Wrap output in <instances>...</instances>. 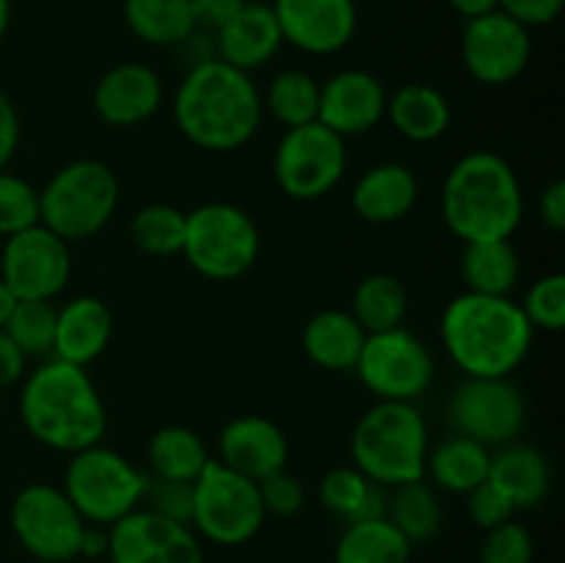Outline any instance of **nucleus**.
<instances>
[{
    "mask_svg": "<svg viewBox=\"0 0 565 563\" xmlns=\"http://www.w3.org/2000/svg\"><path fill=\"white\" fill-rule=\"evenodd\" d=\"M259 486V500H263L265 517H279V519H292L303 511V502H307V491L303 484L292 472L279 469V472L268 475V478L257 480Z\"/></svg>",
    "mask_w": 565,
    "mask_h": 563,
    "instance_id": "42",
    "label": "nucleus"
},
{
    "mask_svg": "<svg viewBox=\"0 0 565 563\" xmlns=\"http://www.w3.org/2000/svg\"><path fill=\"white\" fill-rule=\"evenodd\" d=\"M174 121L182 136L207 152H235L263 125V94L248 72L207 59L185 72L174 92Z\"/></svg>",
    "mask_w": 565,
    "mask_h": 563,
    "instance_id": "1",
    "label": "nucleus"
},
{
    "mask_svg": "<svg viewBox=\"0 0 565 563\" xmlns=\"http://www.w3.org/2000/svg\"><path fill=\"white\" fill-rule=\"evenodd\" d=\"M519 276H522V259L513 241L463 243L461 279L467 293L511 296L519 285Z\"/></svg>",
    "mask_w": 565,
    "mask_h": 563,
    "instance_id": "28",
    "label": "nucleus"
},
{
    "mask_svg": "<svg viewBox=\"0 0 565 563\" xmlns=\"http://www.w3.org/2000/svg\"><path fill=\"white\" fill-rule=\"evenodd\" d=\"M263 237L243 208L230 202H207L185 213L182 257L204 279L232 282L257 265Z\"/></svg>",
    "mask_w": 565,
    "mask_h": 563,
    "instance_id": "8",
    "label": "nucleus"
},
{
    "mask_svg": "<svg viewBox=\"0 0 565 563\" xmlns=\"http://www.w3.org/2000/svg\"><path fill=\"white\" fill-rule=\"evenodd\" d=\"M367 331L345 309H320L301 331V348L309 362L323 370H353Z\"/></svg>",
    "mask_w": 565,
    "mask_h": 563,
    "instance_id": "25",
    "label": "nucleus"
},
{
    "mask_svg": "<svg viewBox=\"0 0 565 563\" xmlns=\"http://www.w3.org/2000/svg\"><path fill=\"white\" fill-rule=\"evenodd\" d=\"M414 544L390 522L362 519L348 522L334 546V563H412Z\"/></svg>",
    "mask_w": 565,
    "mask_h": 563,
    "instance_id": "31",
    "label": "nucleus"
},
{
    "mask_svg": "<svg viewBox=\"0 0 565 563\" xmlns=\"http://www.w3.org/2000/svg\"><path fill=\"white\" fill-rule=\"evenodd\" d=\"M419 199V180L406 163H379L364 171L351 191L353 213L367 224H395Z\"/></svg>",
    "mask_w": 565,
    "mask_h": 563,
    "instance_id": "23",
    "label": "nucleus"
},
{
    "mask_svg": "<svg viewBox=\"0 0 565 563\" xmlns=\"http://www.w3.org/2000/svg\"><path fill=\"white\" fill-rule=\"evenodd\" d=\"M149 475L103 442L72 453L64 469V495L86 524L110 528L141 508Z\"/></svg>",
    "mask_w": 565,
    "mask_h": 563,
    "instance_id": "7",
    "label": "nucleus"
},
{
    "mask_svg": "<svg viewBox=\"0 0 565 563\" xmlns=\"http://www.w3.org/2000/svg\"><path fill=\"white\" fill-rule=\"evenodd\" d=\"M320 83L303 70H285L268 83L263 110H268L285 130L318 121Z\"/></svg>",
    "mask_w": 565,
    "mask_h": 563,
    "instance_id": "35",
    "label": "nucleus"
},
{
    "mask_svg": "<svg viewBox=\"0 0 565 563\" xmlns=\"http://www.w3.org/2000/svg\"><path fill=\"white\" fill-rule=\"evenodd\" d=\"M348 171L345 138L320 121L285 130L274 152V177L296 202H315L334 191Z\"/></svg>",
    "mask_w": 565,
    "mask_h": 563,
    "instance_id": "12",
    "label": "nucleus"
},
{
    "mask_svg": "<svg viewBox=\"0 0 565 563\" xmlns=\"http://www.w3.org/2000/svg\"><path fill=\"white\" fill-rule=\"evenodd\" d=\"M441 219L463 243L511 241L524 221L522 180L502 155H463L441 185Z\"/></svg>",
    "mask_w": 565,
    "mask_h": 563,
    "instance_id": "4",
    "label": "nucleus"
},
{
    "mask_svg": "<svg viewBox=\"0 0 565 563\" xmlns=\"http://www.w3.org/2000/svg\"><path fill=\"white\" fill-rule=\"evenodd\" d=\"M408 312V293L390 274H370L353 290L351 315L367 334L403 326Z\"/></svg>",
    "mask_w": 565,
    "mask_h": 563,
    "instance_id": "33",
    "label": "nucleus"
},
{
    "mask_svg": "<svg viewBox=\"0 0 565 563\" xmlns=\"http://www.w3.org/2000/svg\"><path fill=\"white\" fill-rule=\"evenodd\" d=\"M565 0H500V11L522 22L524 28L552 25L563 14Z\"/></svg>",
    "mask_w": 565,
    "mask_h": 563,
    "instance_id": "44",
    "label": "nucleus"
},
{
    "mask_svg": "<svg viewBox=\"0 0 565 563\" xmlns=\"http://www.w3.org/2000/svg\"><path fill=\"white\" fill-rule=\"evenodd\" d=\"M524 312V318L530 320L535 331H557L565 329V274L555 270V274H546L541 279H535L533 285L524 293V301L519 304Z\"/></svg>",
    "mask_w": 565,
    "mask_h": 563,
    "instance_id": "38",
    "label": "nucleus"
},
{
    "mask_svg": "<svg viewBox=\"0 0 565 563\" xmlns=\"http://www.w3.org/2000/svg\"><path fill=\"white\" fill-rule=\"evenodd\" d=\"M17 147H20V114L9 94L0 88V169L9 166Z\"/></svg>",
    "mask_w": 565,
    "mask_h": 563,
    "instance_id": "46",
    "label": "nucleus"
},
{
    "mask_svg": "<svg viewBox=\"0 0 565 563\" xmlns=\"http://www.w3.org/2000/svg\"><path fill=\"white\" fill-rule=\"evenodd\" d=\"M390 500H386V519L406 535L412 544H423L430 541L441 530V502L434 486L425 480H414V484H403L390 489Z\"/></svg>",
    "mask_w": 565,
    "mask_h": 563,
    "instance_id": "34",
    "label": "nucleus"
},
{
    "mask_svg": "<svg viewBox=\"0 0 565 563\" xmlns=\"http://www.w3.org/2000/svg\"><path fill=\"white\" fill-rule=\"evenodd\" d=\"M17 304H20V298H17L14 290H11V287L0 279V329L9 323V318L14 315Z\"/></svg>",
    "mask_w": 565,
    "mask_h": 563,
    "instance_id": "50",
    "label": "nucleus"
},
{
    "mask_svg": "<svg viewBox=\"0 0 565 563\" xmlns=\"http://www.w3.org/2000/svg\"><path fill=\"white\" fill-rule=\"evenodd\" d=\"M28 357L17 348V342L6 334V329H0V390L17 384V381L25 375Z\"/></svg>",
    "mask_w": 565,
    "mask_h": 563,
    "instance_id": "48",
    "label": "nucleus"
},
{
    "mask_svg": "<svg viewBox=\"0 0 565 563\" xmlns=\"http://www.w3.org/2000/svg\"><path fill=\"white\" fill-rule=\"evenodd\" d=\"M386 116L406 141H439L452 125V108L439 88L428 83H406L386 99Z\"/></svg>",
    "mask_w": 565,
    "mask_h": 563,
    "instance_id": "26",
    "label": "nucleus"
},
{
    "mask_svg": "<svg viewBox=\"0 0 565 563\" xmlns=\"http://www.w3.org/2000/svg\"><path fill=\"white\" fill-rule=\"evenodd\" d=\"M72 276L70 243L36 224L6 237L0 254V279L20 301H53Z\"/></svg>",
    "mask_w": 565,
    "mask_h": 563,
    "instance_id": "14",
    "label": "nucleus"
},
{
    "mask_svg": "<svg viewBox=\"0 0 565 563\" xmlns=\"http://www.w3.org/2000/svg\"><path fill=\"white\" fill-rule=\"evenodd\" d=\"M20 417L39 445L72 456L103 442L108 408L86 368L47 359L22 381Z\"/></svg>",
    "mask_w": 565,
    "mask_h": 563,
    "instance_id": "3",
    "label": "nucleus"
},
{
    "mask_svg": "<svg viewBox=\"0 0 565 563\" xmlns=\"http://www.w3.org/2000/svg\"><path fill=\"white\" fill-rule=\"evenodd\" d=\"M467 517L469 522L478 524L480 530H491L497 524L508 522V519L516 517V508L513 502L497 489L491 480H483L480 486H475L472 491H467Z\"/></svg>",
    "mask_w": 565,
    "mask_h": 563,
    "instance_id": "43",
    "label": "nucleus"
},
{
    "mask_svg": "<svg viewBox=\"0 0 565 563\" xmlns=\"http://www.w3.org/2000/svg\"><path fill=\"white\" fill-rule=\"evenodd\" d=\"M11 533L22 550L42 563H70L81 557L86 522L61 486L31 484L11 502Z\"/></svg>",
    "mask_w": 565,
    "mask_h": 563,
    "instance_id": "10",
    "label": "nucleus"
},
{
    "mask_svg": "<svg viewBox=\"0 0 565 563\" xmlns=\"http://www.w3.org/2000/svg\"><path fill=\"white\" fill-rule=\"evenodd\" d=\"M119 208V180L103 160H72L39 191V224L66 243L99 235Z\"/></svg>",
    "mask_w": 565,
    "mask_h": 563,
    "instance_id": "6",
    "label": "nucleus"
},
{
    "mask_svg": "<svg viewBox=\"0 0 565 563\" xmlns=\"http://www.w3.org/2000/svg\"><path fill=\"white\" fill-rule=\"evenodd\" d=\"M243 6L246 0H191L196 31L202 28V31L218 33Z\"/></svg>",
    "mask_w": 565,
    "mask_h": 563,
    "instance_id": "45",
    "label": "nucleus"
},
{
    "mask_svg": "<svg viewBox=\"0 0 565 563\" xmlns=\"http://www.w3.org/2000/svg\"><path fill=\"white\" fill-rule=\"evenodd\" d=\"M491 450L469 436L450 434L428 450L425 461V478L434 480L436 489L450 495H467L475 486L489 480Z\"/></svg>",
    "mask_w": 565,
    "mask_h": 563,
    "instance_id": "27",
    "label": "nucleus"
},
{
    "mask_svg": "<svg viewBox=\"0 0 565 563\" xmlns=\"http://www.w3.org/2000/svg\"><path fill=\"white\" fill-rule=\"evenodd\" d=\"M125 22L154 47H180L196 33L191 0H125Z\"/></svg>",
    "mask_w": 565,
    "mask_h": 563,
    "instance_id": "32",
    "label": "nucleus"
},
{
    "mask_svg": "<svg viewBox=\"0 0 565 563\" xmlns=\"http://www.w3.org/2000/svg\"><path fill=\"white\" fill-rule=\"evenodd\" d=\"M39 224V191L14 171L0 169V235L11 237Z\"/></svg>",
    "mask_w": 565,
    "mask_h": 563,
    "instance_id": "39",
    "label": "nucleus"
},
{
    "mask_svg": "<svg viewBox=\"0 0 565 563\" xmlns=\"http://www.w3.org/2000/svg\"><path fill=\"white\" fill-rule=\"evenodd\" d=\"M114 334V315L97 296H77L58 307L55 318L53 359L88 368L108 348Z\"/></svg>",
    "mask_w": 565,
    "mask_h": 563,
    "instance_id": "22",
    "label": "nucleus"
},
{
    "mask_svg": "<svg viewBox=\"0 0 565 563\" xmlns=\"http://www.w3.org/2000/svg\"><path fill=\"white\" fill-rule=\"evenodd\" d=\"M163 105V81L138 61H125L105 72L92 94V108L105 125L138 127L152 119Z\"/></svg>",
    "mask_w": 565,
    "mask_h": 563,
    "instance_id": "19",
    "label": "nucleus"
},
{
    "mask_svg": "<svg viewBox=\"0 0 565 563\" xmlns=\"http://www.w3.org/2000/svg\"><path fill=\"white\" fill-rule=\"evenodd\" d=\"M287 456L290 445L285 431L263 414H241L230 419L218 436V461L252 480L285 469Z\"/></svg>",
    "mask_w": 565,
    "mask_h": 563,
    "instance_id": "20",
    "label": "nucleus"
},
{
    "mask_svg": "<svg viewBox=\"0 0 565 563\" xmlns=\"http://www.w3.org/2000/svg\"><path fill=\"white\" fill-rule=\"evenodd\" d=\"M55 318L58 307L53 301H20L3 329L28 359L47 357L53 353Z\"/></svg>",
    "mask_w": 565,
    "mask_h": 563,
    "instance_id": "37",
    "label": "nucleus"
},
{
    "mask_svg": "<svg viewBox=\"0 0 565 563\" xmlns=\"http://www.w3.org/2000/svg\"><path fill=\"white\" fill-rule=\"evenodd\" d=\"M452 6V11L463 17V20H475V17L491 14V11L500 9V0H447Z\"/></svg>",
    "mask_w": 565,
    "mask_h": 563,
    "instance_id": "49",
    "label": "nucleus"
},
{
    "mask_svg": "<svg viewBox=\"0 0 565 563\" xmlns=\"http://www.w3.org/2000/svg\"><path fill=\"white\" fill-rule=\"evenodd\" d=\"M320 502L329 513H334L342 522H362V519L386 517V500L390 489L373 484L356 467H334L320 480Z\"/></svg>",
    "mask_w": 565,
    "mask_h": 563,
    "instance_id": "29",
    "label": "nucleus"
},
{
    "mask_svg": "<svg viewBox=\"0 0 565 563\" xmlns=\"http://www.w3.org/2000/svg\"><path fill=\"white\" fill-rule=\"evenodd\" d=\"M9 25H11V0H0V42H3V36L9 33Z\"/></svg>",
    "mask_w": 565,
    "mask_h": 563,
    "instance_id": "51",
    "label": "nucleus"
},
{
    "mask_svg": "<svg viewBox=\"0 0 565 563\" xmlns=\"http://www.w3.org/2000/svg\"><path fill=\"white\" fill-rule=\"evenodd\" d=\"M489 480L513 502L516 511L541 506L552 489L550 458L533 445L511 442L491 453Z\"/></svg>",
    "mask_w": 565,
    "mask_h": 563,
    "instance_id": "24",
    "label": "nucleus"
},
{
    "mask_svg": "<svg viewBox=\"0 0 565 563\" xmlns=\"http://www.w3.org/2000/svg\"><path fill=\"white\" fill-rule=\"evenodd\" d=\"M384 83L364 70L337 72L320 83L318 121L334 130L337 136L351 138L370 132L386 116Z\"/></svg>",
    "mask_w": 565,
    "mask_h": 563,
    "instance_id": "18",
    "label": "nucleus"
},
{
    "mask_svg": "<svg viewBox=\"0 0 565 563\" xmlns=\"http://www.w3.org/2000/svg\"><path fill=\"white\" fill-rule=\"evenodd\" d=\"M539 215L541 224L550 226L552 232L565 230V182L552 180L550 185L544 188L539 199Z\"/></svg>",
    "mask_w": 565,
    "mask_h": 563,
    "instance_id": "47",
    "label": "nucleus"
},
{
    "mask_svg": "<svg viewBox=\"0 0 565 563\" xmlns=\"http://www.w3.org/2000/svg\"><path fill=\"white\" fill-rule=\"evenodd\" d=\"M265 519L257 480L210 458L193 480V533L218 546H241L263 530Z\"/></svg>",
    "mask_w": 565,
    "mask_h": 563,
    "instance_id": "9",
    "label": "nucleus"
},
{
    "mask_svg": "<svg viewBox=\"0 0 565 563\" xmlns=\"http://www.w3.org/2000/svg\"><path fill=\"white\" fill-rule=\"evenodd\" d=\"M428 450V423L414 403L379 401L351 436L353 467L384 489L425 480Z\"/></svg>",
    "mask_w": 565,
    "mask_h": 563,
    "instance_id": "5",
    "label": "nucleus"
},
{
    "mask_svg": "<svg viewBox=\"0 0 565 563\" xmlns=\"http://www.w3.org/2000/svg\"><path fill=\"white\" fill-rule=\"evenodd\" d=\"M353 373L379 401L414 403L430 390L436 364L428 346L406 326L364 337Z\"/></svg>",
    "mask_w": 565,
    "mask_h": 563,
    "instance_id": "11",
    "label": "nucleus"
},
{
    "mask_svg": "<svg viewBox=\"0 0 565 563\" xmlns=\"http://www.w3.org/2000/svg\"><path fill=\"white\" fill-rule=\"evenodd\" d=\"M130 237L149 257H174L185 243V213L174 204L152 202L130 221Z\"/></svg>",
    "mask_w": 565,
    "mask_h": 563,
    "instance_id": "36",
    "label": "nucleus"
},
{
    "mask_svg": "<svg viewBox=\"0 0 565 563\" xmlns=\"http://www.w3.org/2000/svg\"><path fill=\"white\" fill-rule=\"evenodd\" d=\"M141 508L158 513V517L171 519V522L191 524L193 484H182V480H163L149 475Z\"/></svg>",
    "mask_w": 565,
    "mask_h": 563,
    "instance_id": "41",
    "label": "nucleus"
},
{
    "mask_svg": "<svg viewBox=\"0 0 565 563\" xmlns=\"http://www.w3.org/2000/svg\"><path fill=\"white\" fill-rule=\"evenodd\" d=\"M110 563H204V550L191 524L171 522L136 508L108 528Z\"/></svg>",
    "mask_w": 565,
    "mask_h": 563,
    "instance_id": "16",
    "label": "nucleus"
},
{
    "mask_svg": "<svg viewBox=\"0 0 565 563\" xmlns=\"http://www.w3.org/2000/svg\"><path fill=\"white\" fill-rule=\"evenodd\" d=\"M535 329L511 296L461 293L441 312V346L467 379H511Z\"/></svg>",
    "mask_w": 565,
    "mask_h": 563,
    "instance_id": "2",
    "label": "nucleus"
},
{
    "mask_svg": "<svg viewBox=\"0 0 565 563\" xmlns=\"http://www.w3.org/2000/svg\"><path fill=\"white\" fill-rule=\"evenodd\" d=\"M281 39L309 55H334L356 33L353 0H274Z\"/></svg>",
    "mask_w": 565,
    "mask_h": 563,
    "instance_id": "17",
    "label": "nucleus"
},
{
    "mask_svg": "<svg viewBox=\"0 0 565 563\" xmlns=\"http://www.w3.org/2000/svg\"><path fill=\"white\" fill-rule=\"evenodd\" d=\"M285 44L276 22L274 6L268 3H248L215 33V59L235 70L252 75L259 66L270 64Z\"/></svg>",
    "mask_w": 565,
    "mask_h": 563,
    "instance_id": "21",
    "label": "nucleus"
},
{
    "mask_svg": "<svg viewBox=\"0 0 565 563\" xmlns=\"http://www.w3.org/2000/svg\"><path fill=\"white\" fill-rule=\"evenodd\" d=\"M480 541V563H533L535 541L533 533L516 519L497 524V528L483 530Z\"/></svg>",
    "mask_w": 565,
    "mask_h": 563,
    "instance_id": "40",
    "label": "nucleus"
},
{
    "mask_svg": "<svg viewBox=\"0 0 565 563\" xmlns=\"http://www.w3.org/2000/svg\"><path fill=\"white\" fill-rule=\"evenodd\" d=\"M452 431L486 447L519 439L527 423V401L511 379H463L447 403Z\"/></svg>",
    "mask_w": 565,
    "mask_h": 563,
    "instance_id": "13",
    "label": "nucleus"
},
{
    "mask_svg": "<svg viewBox=\"0 0 565 563\" xmlns=\"http://www.w3.org/2000/svg\"><path fill=\"white\" fill-rule=\"evenodd\" d=\"M533 55L530 28L505 11L467 20L461 36V59L469 75L483 86H508L524 75Z\"/></svg>",
    "mask_w": 565,
    "mask_h": 563,
    "instance_id": "15",
    "label": "nucleus"
},
{
    "mask_svg": "<svg viewBox=\"0 0 565 563\" xmlns=\"http://www.w3.org/2000/svg\"><path fill=\"white\" fill-rule=\"evenodd\" d=\"M147 461L152 478L193 484L210 464V450L188 425H163L149 439Z\"/></svg>",
    "mask_w": 565,
    "mask_h": 563,
    "instance_id": "30",
    "label": "nucleus"
}]
</instances>
